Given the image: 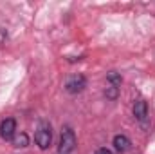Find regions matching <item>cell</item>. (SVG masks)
<instances>
[{"mask_svg":"<svg viewBox=\"0 0 155 154\" xmlns=\"http://www.w3.org/2000/svg\"><path fill=\"white\" fill-rule=\"evenodd\" d=\"M11 143H13V147H16V149H24V147L29 145V136H27L25 132H16L15 138L11 140Z\"/></svg>","mask_w":155,"mask_h":154,"instance_id":"52a82bcc","label":"cell"},{"mask_svg":"<svg viewBox=\"0 0 155 154\" xmlns=\"http://www.w3.org/2000/svg\"><path fill=\"white\" fill-rule=\"evenodd\" d=\"M105 96H107V100H117V96H119V87H114V85L107 87V89H105Z\"/></svg>","mask_w":155,"mask_h":154,"instance_id":"9c48e42d","label":"cell"},{"mask_svg":"<svg viewBox=\"0 0 155 154\" xmlns=\"http://www.w3.org/2000/svg\"><path fill=\"white\" fill-rule=\"evenodd\" d=\"M107 82H108L110 85H114V87H119V85L123 83V76H121L117 71H110V73L107 75Z\"/></svg>","mask_w":155,"mask_h":154,"instance_id":"ba28073f","label":"cell"},{"mask_svg":"<svg viewBox=\"0 0 155 154\" xmlns=\"http://www.w3.org/2000/svg\"><path fill=\"white\" fill-rule=\"evenodd\" d=\"M94 154H114V152H112L110 149H107V147H101V149H97Z\"/></svg>","mask_w":155,"mask_h":154,"instance_id":"30bf717a","label":"cell"},{"mask_svg":"<svg viewBox=\"0 0 155 154\" xmlns=\"http://www.w3.org/2000/svg\"><path fill=\"white\" fill-rule=\"evenodd\" d=\"M112 143H114V149H116L117 152H128L130 151V147H132V142H130V138L126 136V134H116L114 136V140H112Z\"/></svg>","mask_w":155,"mask_h":154,"instance_id":"5b68a950","label":"cell"},{"mask_svg":"<svg viewBox=\"0 0 155 154\" xmlns=\"http://www.w3.org/2000/svg\"><path fill=\"white\" fill-rule=\"evenodd\" d=\"M35 142H36V145H38L40 149H49V145H51V142H52V131H51V125L47 123V121H41L38 127V131H36V134H35Z\"/></svg>","mask_w":155,"mask_h":154,"instance_id":"7a4b0ae2","label":"cell"},{"mask_svg":"<svg viewBox=\"0 0 155 154\" xmlns=\"http://www.w3.org/2000/svg\"><path fill=\"white\" fill-rule=\"evenodd\" d=\"M85 87H87V78H85V75H72V76L67 78V82H65V91L71 93V94L81 93Z\"/></svg>","mask_w":155,"mask_h":154,"instance_id":"3957f363","label":"cell"},{"mask_svg":"<svg viewBox=\"0 0 155 154\" xmlns=\"http://www.w3.org/2000/svg\"><path fill=\"white\" fill-rule=\"evenodd\" d=\"M16 134V120L15 118H5L2 123H0V136L2 140L5 142H11Z\"/></svg>","mask_w":155,"mask_h":154,"instance_id":"277c9868","label":"cell"},{"mask_svg":"<svg viewBox=\"0 0 155 154\" xmlns=\"http://www.w3.org/2000/svg\"><path fill=\"white\" fill-rule=\"evenodd\" d=\"M134 116L139 120V121H144L148 118V103L144 100H137L134 103Z\"/></svg>","mask_w":155,"mask_h":154,"instance_id":"8992f818","label":"cell"},{"mask_svg":"<svg viewBox=\"0 0 155 154\" xmlns=\"http://www.w3.org/2000/svg\"><path fill=\"white\" fill-rule=\"evenodd\" d=\"M76 149V134L72 129H63L61 136H60V143H58V151L60 154H69Z\"/></svg>","mask_w":155,"mask_h":154,"instance_id":"6da1fadb","label":"cell"}]
</instances>
